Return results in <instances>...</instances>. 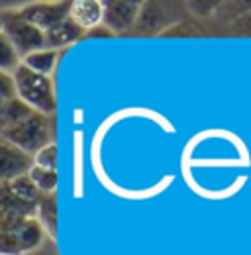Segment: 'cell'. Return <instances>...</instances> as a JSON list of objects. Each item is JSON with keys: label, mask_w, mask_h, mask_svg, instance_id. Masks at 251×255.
<instances>
[{"label": "cell", "mask_w": 251, "mask_h": 255, "mask_svg": "<svg viewBox=\"0 0 251 255\" xmlns=\"http://www.w3.org/2000/svg\"><path fill=\"white\" fill-rule=\"evenodd\" d=\"M33 165H35L33 155L12 145L10 141L0 139V177H2V183H10L14 179L30 175Z\"/></svg>", "instance_id": "52a82bcc"}, {"label": "cell", "mask_w": 251, "mask_h": 255, "mask_svg": "<svg viewBox=\"0 0 251 255\" xmlns=\"http://www.w3.org/2000/svg\"><path fill=\"white\" fill-rule=\"evenodd\" d=\"M69 18L85 32H93L104 24V0H75Z\"/></svg>", "instance_id": "ba28073f"}, {"label": "cell", "mask_w": 251, "mask_h": 255, "mask_svg": "<svg viewBox=\"0 0 251 255\" xmlns=\"http://www.w3.org/2000/svg\"><path fill=\"white\" fill-rule=\"evenodd\" d=\"M14 77L18 85V98H22L39 114L51 116L55 112L57 98H55V87H53L51 77L39 75L28 69L24 63L14 71Z\"/></svg>", "instance_id": "7a4b0ae2"}, {"label": "cell", "mask_w": 251, "mask_h": 255, "mask_svg": "<svg viewBox=\"0 0 251 255\" xmlns=\"http://www.w3.org/2000/svg\"><path fill=\"white\" fill-rule=\"evenodd\" d=\"M18 98V85H16V77L14 73H6L0 71V102Z\"/></svg>", "instance_id": "d6986e66"}, {"label": "cell", "mask_w": 251, "mask_h": 255, "mask_svg": "<svg viewBox=\"0 0 251 255\" xmlns=\"http://www.w3.org/2000/svg\"><path fill=\"white\" fill-rule=\"evenodd\" d=\"M57 59H59V51L55 49H41V51H35L28 57H24L22 63L26 65L28 69L39 73V75H45V77H51L55 67H57Z\"/></svg>", "instance_id": "5bb4252c"}, {"label": "cell", "mask_w": 251, "mask_h": 255, "mask_svg": "<svg viewBox=\"0 0 251 255\" xmlns=\"http://www.w3.org/2000/svg\"><path fill=\"white\" fill-rule=\"evenodd\" d=\"M35 114V110L30 104H26L22 98H12L6 102H0V129L18 126L26 122Z\"/></svg>", "instance_id": "8fae6325"}, {"label": "cell", "mask_w": 251, "mask_h": 255, "mask_svg": "<svg viewBox=\"0 0 251 255\" xmlns=\"http://www.w3.org/2000/svg\"><path fill=\"white\" fill-rule=\"evenodd\" d=\"M45 238L47 232L35 216H0V255L31 254Z\"/></svg>", "instance_id": "6da1fadb"}, {"label": "cell", "mask_w": 251, "mask_h": 255, "mask_svg": "<svg viewBox=\"0 0 251 255\" xmlns=\"http://www.w3.org/2000/svg\"><path fill=\"white\" fill-rule=\"evenodd\" d=\"M35 218L45 228L49 238H57V196L53 194H43V198L37 204V214Z\"/></svg>", "instance_id": "4fadbf2b"}, {"label": "cell", "mask_w": 251, "mask_h": 255, "mask_svg": "<svg viewBox=\"0 0 251 255\" xmlns=\"http://www.w3.org/2000/svg\"><path fill=\"white\" fill-rule=\"evenodd\" d=\"M33 163H35V167L49 169V171H57V145H55V143H49V145H45L43 149H39V151L33 155Z\"/></svg>", "instance_id": "ac0fdd59"}, {"label": "cell", "mask_w": 251, "mask_h": 255, "mask_svg": "<svg viewBox=\"0 0 251 255\" xmlns=\"http://www.w3.org/2000/svg\"><path fill=\"white\" fill-rule=\"evenodd\" d=\"M71 4L73 2H61V0H35L20 4L16 10L20 12L22 18H26L41 32L47 33L69 18Z\"/></svg>", "instance_id": "5b68a950"}, {"label": "cell", "mask_w": 251, "mask_h": 255, "mask_svg": "<svg viewBox=\"0 0 251 255\" xmlns=\"http://www.w3.org/2000/svg\"><path fill=\"white\" fill-rule=\"evenodd\" d=\"M30 179L43 194H53L57 189V171H49L33 165V169L30 171Z\"/></svg>", "instance_id": "e0dca14e"}, {"label": "cell", "mask_w": 251, "mask_h": 255, "mask_svg": "<svg viewBox=\"0 0 251 255\" xmlns=\"http://www.w3.org/2000/svg\"><path fill=\"white\" fill-rule=\"evenodd\" d=\"M22 61H24V57L14 47V43L4 33H0V71L14 73L22 65Z\"/></svg>", "instance_id": "2e32d148"}, {"label": "cell", "mask_w": 251, "mask_h": 255, "mask_svg": "<svg viewBox=\"0 0 251 255\" xmlns=\"http://www.w3.org/2000/svg\"><path fill=\"white\" fill-rule=\"evenodd\" d=\"M0 33H4L22 57H28L35 51L47 49L45 32L33 26L26 18L20 16L18 10H2L0 12Z\"/></svg>", "instance_id": "3957f363"}, {"label": "cell", "mask_w": 251, "mask_h": 255, "mask_svg": "<svg viewBox=\"0 0 251 255\" xmlns=\"http://www.w3.org/2000/svg\"><path fill=\"white\" fill-rule=\"evenodd\" d=\"M37 214V204L16 196L8 187L2 185L0 189V216H26L31 218Z\"/></svg>", "instance_id": "7c38bea8"}, {"label": "cell", "mask_w": 251, "mask_h": 255, "mask_svg": "<svg viewBox=\"0 0 251 255\" xmlns=\"http://www.w3.org/2000/svg\"><path fill=\"white\" fill-rule=\"evenodd\" d=\"M2 185L8 187L16 196L28 200V202H31V204H39V200L43 198V192L33 185V181L30 179V175L20 177V179H14V181H10V183H2Z\"/></svg>", "instance_id": "9a60e30c"}, {"label": "cell", "mask_w": 251, "mask_h": 255, "mask_svg": "<svg viewBox=\"0 0 251 255\" xmlns=\"http://www.w3.org/2000/svg\"><path fill=\"white\" fill-rule=\"evenodd\" d=\"M169 22H171V18L163 4L143 2V8H141L135 28H139V32L143 33H159L161 30L169 28Z\"/></svg>", "instance_id": "9c48e42d"}, {"label": "cell", "mask_w": 251, "mask_h": 255, "mask_svg": "<svg viewBox=\"0 0 251 255\" xmlns=\"http://www.w3.org/2000/svg\"><path fill=\"white\" fill-rule=\"evenodd\" d=\"M83 37H87V32L81 26H77L71 18H67L57 28H53L51 32L45 33L47 49H55V51H59L61 47H67V45H73V43L81 41Z\"/></svg>", "instance_id": "30bf717a"}, {"label": "cell", "mask_w": 251, "mask_h": 255, "mask_svg": "<svg viewBox=\"0 0 251 255\" xmlns=\"http://www.w3.org/2000/svg\"><path fill=\"white\" fill-rule=\"evenodd\" d=\"M143 2L137 0H104V26L112 33H124L137 26Z\"/></svg>", "instance_id": "8992f818"}, {"label": "cell", "mask_w": 251, "mask_h": 255, "mask_svg": "<svg viewBox=\"0 0 251 255\" xmlns=\"http://www.w3.org/2000/svg\"><path fill=\"white\" fill-rule=\"evenodd\" d=\"M0 135L4 141H10L12 145L24 149L30 155H35L39 149L53 143L49 116L39 114V112H35L31 118H28L26 122H22L18 126L0 129Z\"/></svg>", "instance_id": "277c9868"}]
</instances>
